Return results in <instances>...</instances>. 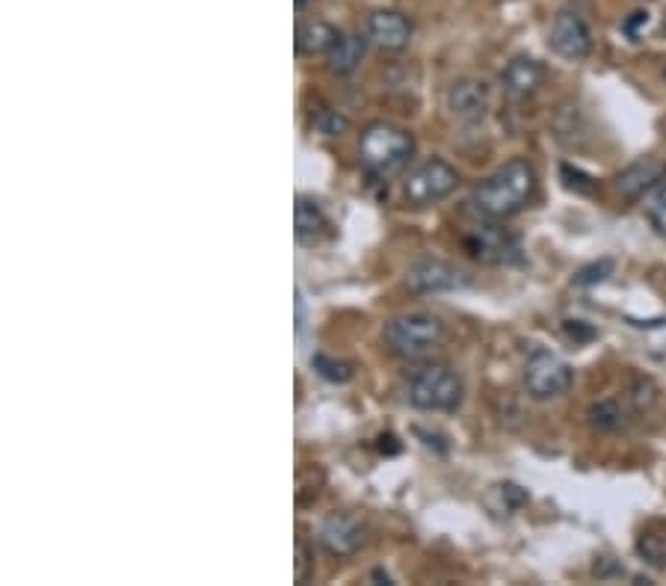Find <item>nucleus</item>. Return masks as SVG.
Masks as SVG:
<instances>
[{
	"mask_svg": "<svg viewBox=\"0 0 666 586\" xmlns=\"http://www.w3.org/2000/svg\"><path fill=\"white\" fill-rule=\"evenodd\" d=\"M590 423H593L595 430L602 432H616L625 427V412H622V404L616 400H602V404H595L590 409Z\"/></svg>",
	"mask_w": 666,
	"mask_h": 586,
	"instance_id": "nucleus-19",
	"label": "nucleus"
},
{
	"mask_svg": "<svg viewBox=\"0 0 666 586\" xmlns=\"http://www.w3.org/2000/svg\"><path fill=\"white\" fill-rule=\"evenodd\" d=\"M548 45L563 60H584L593 51V33L577 10H563L554 15L548 30Z\"/></svg>",
	"mask_w": 666,
	"mask_h": 586,
	"instance_id": "nucleus-7",
	"label": "nucleus"
},
{
	"mask_svg": "<svg viewBox=\"0 0 666 586\" xmlns=\"http://www.w3.org/2000/svg\"><path fill=\"white\" fill-rule=\"evenodd\" d=\"M486 504H489V510L495 515H512L528 504V492L516 483H498L489 492V498H486Z\"/></svg>",
	"mask_w": 666,
	"mask_h": 586,
	"instance_id": "nucleus-18",
	"label": "nucleus"
},
{
	"mask_svg": "<svg viewBox=\"0 0 666 586\" xmlns=\"http://www.w3.org/2000/svg\"><path fill=\"white\" fill-rule=\"evenodd\" d=\"M462 395V379L445 365H427L409 376V404L424 412H457Z\"/></svg>",
	"mask_w": 666,
	"mask_h": 586,
	"instance_id": "nucleus-3",
	"label": "nucleus"
},
{
	"mask_svg": "<svg viewBox=\"0 0 666 586\" xmlns=\"http://www.w3.org/2000/svg\"><path fill=\"white\" fill-rule=\"evenodd\" d=\"M613 273V261H607V258H604V261H599V264H590V266H584V270H581V273L575 275V284L577 287H590V284H602L604 279H607V275Z\"/></svg>",
	"mask_w": 666,
	"mask_h": 586,
	"instance_id": "nucleus-24",
	"label": "nucleus"
},
{
	"mask_svg": "<svg viewBox=\"0 0 666 586\" xmlns=\"http://www.w3.org/2000/svg\"><path fill=\"white\" fill-rule=\"evenodd\" d=\"M320 542H323V548H326L329 554L350 557V554H356V551L365 545V527H362L356 519H350V515H332V519H326V524L320 527Z\"/></svg>",
	"mask_w": 666,
	"mask_h": 586,
	"instance_id": "nucleus-11",
	"label": "nucleus"
},
{
	"mask_svg": "<svg viewBox=\"0 0 666 586\" xmlns=\"http://www.w3.org/2000/svg\"><path fill=\"white\" fill-rule=\"evenodd\" d=\"M311 367L318 370V376L329 379V383H347L350 376H353V367H350L347 362H339V358L323 356V353L311 356Z\"/></svg>",
	"mask_w": 666,
	"mask_h": 586,
	"instance_id": "nucleus-21",
	"label": "nucleus"
},
{
	"mask_svg": "<svg viewBox=\"0 0 666 586\" xmlns=\"http://www.w3.org/2000/svg\"><path fill=\"white\" fill-rule=\"evenodd\" d=\"M448 104L459 119L480 122L489 111V90L480 81H459L450 86Z\"/></svg>",
	"mask_w": 666,
	"mask_h": 586,
	"instance_id": "nucleus-12",
	"label": "nucleus"
},
{
	"mask_svg": "<svg viewBox=\"0 0 666 586\" xmlns=\"http://www.w3.org/2000/svg\"><path fill=\"white\" fill-rule=\"evenodd\" d=\"M415 143L406 130L376 122L371 128H365L362 143H358V155H362V166L376 178H392V175L403 172L412 160Z\"/></svg>",
	"mask_w": 666,
	"mask_h": 586,
	"instance_id": "nucleus-2",
	"label": "nucleus"
},
{
	"mask_svg": "<svg viewBox=\"0 0 666 586\" xmlns=\"http://www.w3.org/2000/svg\"><path fill=\"white\" fill-rule=\"evenodd\" d=\"M643 24H648V12L646 10H637V12H631V19L625 21V24H622V30H625V33H628L631 39H637L639 36V28H643Z\"/></svg>",
	"mask_w": 666,
	"mask_h": 586,
	"instance_id": "nucleus-27",
	"label": "nucleus"
},
{
	"mask_svg": "<svg viewBox=\"0 0 666 586\" xmlns=\"http://www.w3.org/2000/svg\"><path fill=\"white\" fill-rule=\"evenodd\" d=\"M628 400H631V406H634V412H646V409H652V406L657 404L655 383H648V379H637L634 388H631Z\"/></svg>",
	"mask_w": 666,
	"mask_h": 586,
	"instance_id": "nucleus-23",
	"label": "nucleus"
},
{
	"mask_svg": "<svg viewBox=\"0 0 666 586\" xmlns=\"http://www.w3.org/2000/svg\"><path fill=\"white\" fill-rule=\"evenodd\" d=\"M293 226H296V240H300V243H314V240L323 234V229H326L323 208H320L318 202H311V199H296Z\"/></svg>",
	"mask_w": 666,
	"mask_h": 586,
	"instance_id": "nucleus-17",
	"label": "nucleus"
},
{
	"mask_svg": "<svg viewBox=\"0 0 666 586\" xmlns=\"http://www.w3.org/2000/svg\"><path fill=\"white\" fill-rule=\"evenodd\" d=\"M524 388L533 400H554L572 388V367L548 349H537L524 365Z\"/></svg>",
	"mask_w": 666,
	"mask_h": 586,
	"instance_id": "nucleus-5",
	"label": "nucleus"
},
{
	"mask_svg": "<svg viewBox=\"0 0 666 586\" xmlns=\"http://www.w3.org/2000/svg\"><path fill=\"white\" fill-rule=\"evenodd\" d=\"M296 554H300V563H296V580H305V566H309V557H305V545H296Z\"/></svg>",
	"mask_w": 666,
	"mask_h": 586,
	"instance_id": "nucleus-29",
	"label": "nucleus"
},
{
	"mask_svg": "<svg viewBox=\"0 0 666 586\" xmlns=\"http://www.w3.org/2000/svg\"><path fill=\"white\" fill-rule=\"evenodd\" d=\"M305 3H309V0H293V7H296V10H305Z\"/></svg>",
	"mask_w": 666,
	"mask_h": 586,
	"instance_id": "nucleus-30",
	"label": "nucleus"
},
{
	"mask_svg": "<svg viewBox=\"0 0 666 586\" xmlns=\"http://www.w3.org/2000/svg\"><path fill=\"white\" fill-rule=\"evenodd\" d=\"M646 217L648 222H652V229L666 238V184H660V187L655 190V196L648 199Z\"/></svg>",
	"mask_w": 666,
	"mask_h": 586,
	"instance_id": "nucleus-22",
	"label": "nucleus"
},
{
	"mask_svg": "<svg viewBox=\"0 0 666 586\" xmlns=\"http://www.w3.org/2000/svg\"><path fill=\"white\" fill-rule=\"evenodd\" d=\"M542 81H545V69L530 56H516L501 74L503 92L512 98H528L542 86Z\"/></svg>",
	"mask_w": 666,
	"mask_h": 586,
	"instance_id": "nucleus-13",
	"label": "nucleus"
},
{
	"mask_svg": "<svg viewBox=\"0 0 666 586\" xmlns=\"http://www.w3.org/2000/svg\"><path fill=\"white\" fill-rule=\"evenodd\" d=\"M560 172H563V178H566V187L569 190H577V192H593V181L586 178L581 169H572L569 164L560 166Z\"/></svg>",
	"mask_w": 666,
	"mask_h": 586,
	"instance_id": "nucleus-26",
	"label": "nucleus"
},
{
	"mask_svg": "<svg viewBox=\"0 0 666 586\" xmlns=\"http://www.w3.org/2000/svg\"><path fill=\"white\" fill-rule=\"evenodd\" d=\"M637 551L648 566L666 568V533H643L637 542Z\"/></svg>",
	"mask_w": 666,
	"mask_h": 586,
	"instance_id": "nucleus-20",
	"label": "nucleus"
},
{
	"mask_svg": "<svg viewBox=\"0 0 666 586\" xmlns=\"http://www.w3.org/2000/svg\"><path fill=\"white\" fill-rule=\"evenodd\" d=\"M314 125H318L320 134H326V137H341V134L347 130V119H344V116H339V113H332V111L320 113Z\"/></svg>",
	"mask_w": 666,
	"mask_h": 586,
	"instance_id": "nucleus-25",
	"label": "nucleus"
},
{
	"mask_svg": "<svg viewBox=\"0 0 666 586\" xmlns=\"http://www.w3.org/2000/svg\"><path fill=\"white\" fill-rule=\"evenodd\" d=\"M664 175V166L657 164L655 157H643L637 164H631L625 172H620L616 178V190L625 196V199H639L643 192L652 190Z\"/></svg>",
	"mask_w": 666,
	"mask_h": 586,
	"instance_id": "nucleus-14",
	"label": "nucleus"
},
{
	"mask_svg": "<svg viewBox=\"0 0 666 586\" xmlns=\"http://www.w3.org/2000/svg\"><path fill=\"white\" fill-rule=\"evenodd\" d=\"M365 39L371 45L383 48V51H403L412 39V24L403 19L400 12L383 10L367 15Z\"/></svg>",
	"mask_w": 666,
	"mask_h": 586,
	"instance_id": "nucleus-10",
	"label": "nucleus"
},
{
	"mask_svg": "<svg viewBox=\"0 0 666 586\" xmlns=\"http://www.w3.org/2000/svg\"><path fill=\"white\" fill-rule=\"evenodd\" d=\"M566 332H569V338H575V341L595 338V332L590 329V326H584L581 321H566Z\"/></svg>",
	"mask_w": 666,
	"mask_h": 586,
	"instance_id": "nucleus-28",
	"label": "nucleus"
},
{
	"mask_svg": "<svg viewBox=\"0 0 666 586\" xmlns=\"http://www.w3.org/2000/svg\"><path fill=\"white\" fill-rule=\"evenodd\" d=\"M441 338H445V326H441L438 317H433V314L427 312L400 314V317H394V321L385 326L388 347H392L397 356L406 358L424 356V353H429Z\"/></svg>",
	"mask_w": 666,
	"mask_h": 586,
	"instance_id": "nucleus-4",
	"label": "nucleus"
},
{
	"mask_svg": "<svg viewBox=\"0 0 666 586\" xmlns=\"http://www.w3.org/2000/svg\"><path fill=\"white\" fill-rule=\"evenodd\" d=\"M468 252L483 261V264H510L519 261V240L512 238L510 231L492 222H480L466 231Z\"/></svg>",
	"mask_w": 666,
	"mask_h": 586,
	"instance_id": "nucleus-8",
	"label": "nucleus"
},
{
	"mask_svg": "<svg viewBox=\"0 0 666 586\" xmlns=\"http://www.w3.org/2000/svg\"><path fill=\"white\" fill-rule=\"evenodd\" d=\"M533 192H537V172L524 157H516L477 187L475 205L492 220H507L533 199Z\"/></svg>",
	"mask_w": 666,
	"mask_h": 586,
	"instance_id": "nucleus-1",
	"label": "nucleus"
},
{
	"mask_svg": "<svg viewBox=\"0 0 666 586\" xmlns=\"http://www.w3.org/2000/svg\"><path fill=\"white\" fill-rule=\"evenodd\" d=\"M409 291L415 293H448L466 287V273H459L457 266L445 264V261H424V264L412 266L406 275Z\"/></svg>",
	"mask_w": 666,
	"mask_h": 586,
	"instance_id": "nucleus-9",
	"label": "nucleus"
},
{
	"mask_svg": "<svg viewBox=\"0 0 666 586\" xmlns=\"http://www.w3.org/2000/svg\"><path fill=\"white\" fill-rule=\"evenodd\" d=\"M339 42V33L326 21H305L296 28V54L314 56L329 54V48Z\"/></svg>",
	"mask_w": 666,
	"mask_h": 586,
	"instance_id": "nucleus-15",
	"label": "nucleus"
},
{
	"mask_svg": "<svg viewBox=\"0 0 666 586\" xmlns=\"http://www.w3.org/2000/svg\"><path fill=\"white\" fill-rule=\"evenodd\" d=\"M365 48H367V42L362 36H353V33H347V36H339V42L329 48V54H326L329 69H332L335 74L356 72L358 63H362V56H365Z\"/></svg>",
	"mask_w": 666,
	"mask_h": 586,
	"instance_id": "nucleus-16",
	"label": "nucleus"
},
{
	"mask_svg": "<svg viewBox=\"0 0 666 586\" xmlns=\"http://www.w3.org/2000/svg\"><path fill=\"white\" fill-rule=\"evenodd\" d=\"M457 181L459 175L454 166H448L445 160H427V164L418 166V169L406 178L403 196H406V202L415 205V208H427V205L448 199L450 192L457 190Z\"/></svg>",
	"mask_w": 666,
	"mask_h": 586,
	"instance_id": "nucleus-6",
	"label": "nucleus"
}]
</instances>
